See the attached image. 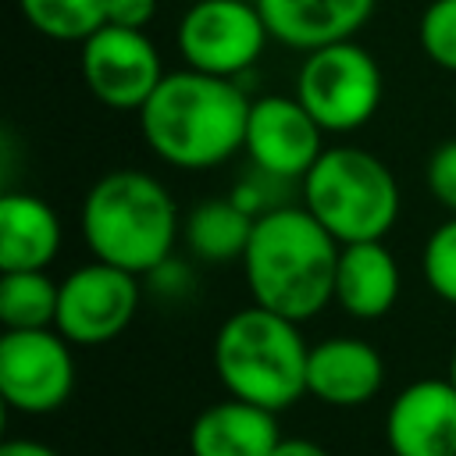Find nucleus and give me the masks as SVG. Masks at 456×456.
Wrapping results in <instances>:
<instances>
[{
  "label": "nucleus",
  "mask_w": 456,
  "mask_h": 456,
  "mask_svg": "<svg viewBox=\"0 0 456 456\" xmlns=\"http://www.w3.org/2000/svg\"><path fill=\"white\" fill-rule=\"evenodd\" d=\"M249 103L235 78L178 68L167 71L142 103L139 128L153 157L167 167L207 171L242 150Z\"/></svg>",
  "instance_id": "1"
},
{
  "label": "nucleus",
  "mask_w": 456,
  "mask_h": 456,
  "mask_svg": "<svg viewBox=\"0 0 456 456\" xmlns=\"http://www.w3.org/2000/svg\"><path fill=\"white\" fill-rule=\"evenodd\" d=\"M338 253L335 235L303 203H285L256 217L239 264L256 306L303 324L335 303Z\"/></svg>",
  "instance_id": "2"
},
{
  "label": "nucleus",
  "mask_w": 456,
  "mask_h": 456,
  "mask_svg": "<svg viewBox=\"0 0 456 456\" xmlns=\"http://www.w3.org/2000/svg\"><path fill=\"white\" fill-rule=\"evenodd\" d=\"M82 239L93 260L125 267L146 278L182 239V214L160 178L139 167H118L100 175L82 200Z\"/></svg>",
  "instance_id": "3"
},
{
  "label": "nucleus",
  "mask_w": 456,
  "mask_h": 456,
  "mask_svg": "<svg viewBox=\"0 0 456 456\" xmlns=\"http://www.w3.org/2000/svg\"><path fill=\"white\" fill-rule=\"evenodd\" d=\"M214 374L228 395L264 410H285L306 395L310 346L296 321L267 310L242 306L228 314L214 335Z\"/></svg>",
  "instance_id": "4"
},
{
  "label": "nucleus",
  "mask_w": 456,
  "mask_h": 456,
  "mask_svg": "<svg viewBox=\"0 0 456 456\" xmlns=\"http://www.w3.org/2000/svg\"><path fill=\"white\" fill-rule=\"evenodd\" d=\"M299 192L338 246L385 239L399 221V182L363 146H328L299 182Z\"/></svg>",
  "instance_id": "5"
},
{
  "label": "nucleus",
  "mask_w": 456,
  "mask_h": 456,
  "mask_svg": "<svg viewBox=\"0 0 456 456\" xmlns=\"http://www.w3.org/2000/svg\"><path fill=\"white\" fill-rule=\"evenodd\" d=\"M381 93L385 78L374 53L356 39H342L303 53L292 96L310 110V118L324 132L349 135L378 114Z\"/></svg>",
  "instance_id": "6"
},
{
  "label": "nucleus",
  "mask_w": 456,
  "mask_h": 456,
  "mask_svg": "<svg viewBox=\"0 0 456 456\" xmlns=\"http://www.w3.org/2000/svg\"><path fill=\"white\" fill-rule=\"evenodd\" d=\"M267 39L271 32L253 0H196L185 7L175 32L185 68L217 78H239L249 71Z\"/></svg>",
  "instance_id": "7"
},
{
  "label": "nucleus",
  "mask_w": 456,
  "mask_h": 456,
  "mask_svg": "<svg viewBox=\"0 0 456 456\" xmlns=\"http://www.w3.org/2000/svg\"><path fill=\"white\" fill-rule=\"evenodd\" d=\"M142 299L139 274L89 260L61 278L57 299V331L71 346H103L114 342L135 317Z\"/></svg>",
  "instance_id": "8"
},
{
  "label": "nucleus",
  "mask_w": 456,
  "mask_h": 456,
  "mask_svg": "<svg viewBox=\"0 0 456 456\" xmlns=\"http://www.w3.org/2000/svg\"><path fill=\"white\" fill-rule=\"evenodd\" d=\"M75 388L71 342L57 328L0 335V395L18 413H53Z\"/></svg>",
  "instance_id": "9"
},
{
  "label": "nucleus",
  "mask_w": 456,
  "mask_h": 456,
  "mask_svg": "<svg viewBox=\"0 0 456 456\" xmlns=\"http://www.w3.org/2000/svg\"><path fill=\"white\" fill-rule=\"evenodd\" d=\"M78 46L82 78L89 93L110 110H142V103L167 75L160 64V50L139 28L103 25Z\"/></svg>",
  "instance_id": "10"
},
{
  "label": "nucleus",
  "mask_w": 456,
  "mask_h": 456,
  "mask_svg": "<svg viewBox=\"0 0 456 456\" xmlns=\"http://www.w3.org/2000/svg\"><path fill=\"white\" fill-rule=\"evenodd\" d=\"M324 135L328 132L310 118V110L296 96L271 93L249 103L242 153L253 167L281 182H303L317 157L328 150Z\"/></svg>",
  "instance_id": "11"
},
{
  "label": "nucleus",
  "mask_w": 456,
  "mask_h": 456,
  "mask_svg": "<svg viewBox=\"0 0 456 456\" xmlns=\"http://www.w3.org/2000/svg\"><path fill=\"white\" fill-rule=\"evenodd\" d=\"M392 456H456V385L449 378L410 381L385 413Z\"/></svg>",
  "instance_id": "12"
},
{
  "label": "nucleus",
  "mask_w": 456,
  "mask_h": 456,
  "mask_svg": "<svg viewBox=\"0 0 456 456\" xmlns=\"http://www.w3.org/2000/svg\"><path fill=\"white\" fill-rule=\"evenodd\" d=\"M385 385L381 353L356 335H331L310 346L306 360V395L324 406H363Z\"/></svg>",
  "instance_id": "13"
},
{
  "label": "nucleus",
  "mask_w": 456,
  "mask_h": 456,
  "mask_svg": "<svg viewBox=\"0 0 456 456\" xmlns=\"http://www.w3.org/2000/svg\"><path fill=\"white\" fill-rule=\"evenodd\" d=\"M274 43L310 53L328 43L356 39L378 0H253Z\"/></svg>",
  "instance_id": "14"
},
{
  "label": "nucleus",
  "mask_w": 456,
  "mask_h": 456,
  "mask_svg": "<svg viewBox=\"0 0 456 456\" xmlns=\"http://www.w3.org/2000/svg\"><path fill=\"white\" fill-rule=\"evenodd\" d=\"M281 438L274 410L228 395L189 424V456H271Z\"/></svg>",
  "instance_id": "15"
},
{
  "label": "nucleus",
  "mask_w": 456,
  "mask_h": 456,
  "mask_svg": "<svg viewBox=\"0 0 456 456\" xmlns=\"http://www.w3.org/2000/svg\"><path fill=\"white\" fill-rule=\"evenodd\" d=\"M399 289V260L385 239L342 246L335 267V306H342V314L356 321H378L395 306Z\"/></svg>",
  "instance_id": "16"
},
{
  "label": "nucleus",
  "mask_w": 456,
  "mask_h": 456,
  "mask_svg": "<svg viewBox=\"0 0 456 456\" xmlns=\"http://www.w3.org/2000/svg\"><path fill=\"white\" fill-rule=\"evenodd\" d=\"M64 242L57 210L36 192L0 200V271H46Z\"/></svg>",
  "instance_id": "17"
},
{
  "label": "nucleus",
  "mask_w": 456,
  "mask_h": 456,
  "mask_svg": "<svg viewBox=\"0 0 456 456\" xmlns=\"http://www.w3.org/2000/svg\"><path fill=\"white\" fill-rule=\"evenodd\" d=\"M253 224L256 217L242 210L232 196H210L182 217V242L203 264H228L242 260Z\"/></svg>",
  "instance_id": "18"
},
{
  "label": "nucleus",
  "mask_w": 456,
  "mask_h": 456,
  "mask_svg": "<svg viewBox=\"0 0 456 456\" xmlns=\"http://www.w3.org/2000/svg\"><path fill=\"white\" fill-rule=\"evenodd\" d=\"M61 281L46 271H0V324L4 331L53 328Z\"/></svg>",
  "instance_id": "19"
},
{
  "label": "nucleus",
  "mask_w": 456,
  "mask_h": 456,
  "mask_svg": "<svg viewBox=\"0 0 456 456\" xmlns=\"http://www.w3.org/2000/svg\"><path fill=\"white\" fill-rule=\"evenodd\" d=\"M21 18L46 39L86 43L107 25V0H18Z\"/></svg>",
  "instance_id": "20"
},
{
  "label": "nucleus",
  "mask_w": 456,
  "mask_h": 456,
  "mask_svg": "<svg viewBox=\"0 0 456 456\" xmlns=\"http://www.w3.org/2000/svg\"><path fill=\"white\" fill-rule=\"evenodd\" d=\"M420 274L442 303L456 306V217L452 214L428 235L420 249Z\"/></svg>",
  "instance_id": "21"
},
{
  "label": "nucleus",
  "mask_w": 456,
  "mask_h": 456,
  "mask_svg": "<svg viewBox=\"0 0 456 456\" xmlns=\"http://www.w3.org/2000/svg\"><path fill=\"white\" fill-rule=\"evenodd\" d=\"M417 43L424 57L456 75V0H431L417 21Z\"/></svg>",
  "instance_id": "22"
},
{
  "label": "nucleus",
  "mask_w": 456,
  "mask_h": 456,
  "mask_svg": "<svg viewBox=\"0 0 456 456\" xmlns=\"http://www.w3.org/2000/svg\"><path fill=\"white\" fill-rule=\"evenodd\" d=\"M424 182H428V192L435 196V203L456 217V135L452 139H442L428 153Z\"/></svg>",
  "instance_id": "23"
},
{
  "label": "nucleus",
  "mask_w": 456,
  "mask_h": 456,
  "mask_svg": "<svg viewBox=\"0 0 456 456\" xmlns=\"http://www.w3.org/2000/svg\"><path fill=\"white\" fill-rule=\"evenodd\" d=\"M150 289L157 292V296H164V299H178V296H185L189 289H192V274H189V267L182 264V260H175V256H167L160 267H153L150 274Z\"/></svg>",
  "instance_id": "24"
},
{
  "label": "nucleus",
  "mask_w": 456,
  "mask_h": 456,
  "mask_svg": "<svg viewBox=\"0 0 456 456\" xmlns=\"http://www.w3.org/2000/svg\"><path fill=\"white\" fill-rule=\"evenodd\" d=\"M153 14H157V0H107V25H118V28L146 32Z\"/></svg>",
  "instance_id": "25"
},
{
  "label": "nucleus",
  "mask_w": 456,
  "mask_h": 456,
  "mask_svg": "<svg viewBox=\"0 0 456 456\" xmlns=\"http://www.w3.org/2000/svg\"><path fill=\"white\" fill-rule=\"evenodd\" d=\"M271 456H328L324 445H317L314 438H299V435H285Z\"/></svg>",
  "instance_id": "26"
},
{
  "label": "nucleus",
  "mask_w": 456,
  "mask_h": 456,
  "mask_svg": "<svg viewBox=\"0 0 456 456\" xmlns=\"http://www.w3.org/2000/svg\"><path fill=\"white\" fill-rule=\"evenodd\" d=\"M0 456H61V452L50 449L46 442H36V438H7L0 445Z\"/></svg>",
  "instance_id": "27"
},
{
  "label": "nucleus",
  "mask_w": 456,
  "mask_h": 456,
  "mask_svg": "<svg viewBox=\"0 0 456 456\" xmlns=\"http://www.w3.org/2000/svg\"><path fill=\"white\" fill-rule=\"evenodd\" d=\"M452 385H456V349H452V356H449V374H445Z\"/></svg>",
  "instance_id": "28"
}]
</instances>
